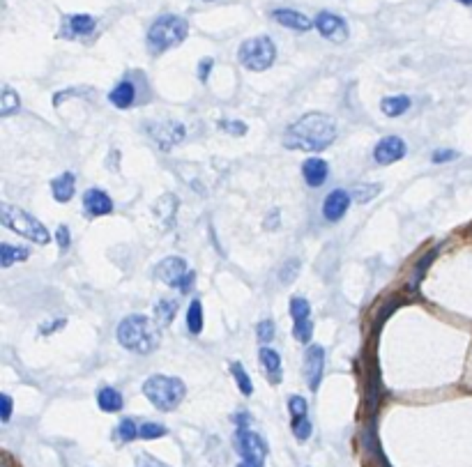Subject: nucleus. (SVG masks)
Masks as SVG:
<instances>
[{
  "mask_svg": "<svg viewBox=\"0 0 472 467\" xmlns=\"http://www.w3.org/2000/svg\"><path fill=\"white\" fill-rule=\"evenodd\" d=\"M334 141H337V120L325 113H306L284 134V146L288 150H304V152H320Z\"/></svg>",
  "mask_w": 472,
  "mask_h": 467,
  "instance_id": "obj_1",
  "label": "nucleus"
},
{
  "mask_svg": "<svg viewBox=\"0 0 472 467\" xmlns=\"http://www.w3.org/2000/svg\"><path fill=\"white\" fill-rule=\"evenodd\" d=\"M115 334L124 350H129L134 354H150L161 343L159 325L146 318V315H127V318L117 325Z\"/></svg>",
  "mask_w": 472,
  "mask_h": 467,
  "instance_id": "obj_2",
  "label": "nucleus"
},
{
  "mask_svg": "<svg viewBox=\"0 0 472 467\" xmlns=\"http://www.w3.org/2000/svg\"><path fill=\"white\" fill-rule=\"evenodd\" d=\"M189 35V23L187 19L178 14H164L150 25L148 30V46L155 56L164 54L168 49H175L187 39Z\"/></svg>",
  "mask_w": 472,
  "mask_h": 467,
  "instance_id": "obj_3",
  "label": "nucleus"
},
{
  "mask_svg": "<svg viewBox=\"0 0 472 467\" xmlns=\"http://www.w3.org/2000/svg\"><path fill=\"white\" fill-rule=\"evenodd\" d=\"M143 394L159 412H173L185 400V383L173 376H153L143 383Z\"/></svg>",
  "mask_w": 472,
  "mask_h": 467,
  "instance_id": "obj_4",
  "label": "nucleus"
},
{
  "mask_svg": "<svg viewBox=\"0 0 472 467\" xmlns=\"http://www.w3.org/2000/svg\"><path fill=\"white\" fill-rule=\"evenodd\" d=\"M0 221H3L5 228L14 230L16 235H23V238H28L30 242H37V244H49L51 240L49 230L42 221H37L32 214L12 205V203H3L0 205Z\"/></svg>",
  "mask_w": 472,
  "mask_h": 467,
  "instance_id": "obj_5",
  "label": "nucleus"
},
{
  "mask_svg": "<svg viewBox=\"0 0 472 467\" xmlns=\"http://www.w3.org/2000/svg\"><path fill=\"white\" fill-rule=\"evenodd\" d=\"M238 60L242 67H247L249 71H265L272 67L274 60H277V46H274L272 37H267V35L251 37L240 44Z\"/></svg>",
  "mask_w": 472,
  "mask_h": 467,
  "instance_id": "obj_6",
  "label": "nucleus"
},
{
  "mask_svg": "<svg viewBox=\"0 0 472 467\" xmlns=\"http://www.w3.org/2000/svg\"><path fill=\"white\" fill-rule=\"evenodd\" d=\"M155 276L161 281V284L178 288L182 293H187L196 279V274L189 272L187 260L180 258V255H168V258H164L159 265L155 267Z\"/></svg>",
  "mask_w": 472,
  "mask_h": 467,
  "instance_id": "obj_7",
  "label": "nucleus"
},
{
  "mask_svg": "<svg viewBox=\"0 0 472 467\" xmlns=\"http://www.w3.org/2000/svg\"><path fill=\"white\" fill-rule=\"evenodd\" d=\"M235 449L242 456V460L254 465H263V460L267 456V444L258 433H251L247 429H240L235 435Z\"/></svg>",
  "mask_w": 472,
  "mask_h": 467,
  "instance_id": "obj_8",
  "label": "nucleus"
},
{
  "mask_svg": "<svg viewBox=\"0 0 472 467\" xmlns=\"http://www.w3.org/2000/svg\"><path fill=\"white\" fill-rule=\"evenodd\" d=\"M150 136L157 141V146L161 150H170L173 146H178V143L185 138L187 129L185 124L175 122V120H159V122H153L150 124Z\"/></svg>",
  "mask_w": 472,
  "mask_h": 467,
  "instance_id": "obj_9",
  "label": "nucleus"
},
{
  "mask_svg": "<svg viewBox=\"0 0 472 467\" xmlns=\"http://www.w3.org/2000/svg\"><path fill=\"white\" fill-rule=\"evenodd\" d=\"M313 25H316L320 35L334 44H344L348 39V25H346V21L339 14H332V12H320L313 19Z\"/></svg>",
  "mask_w": 472,
  "mask_h": 467,
  "instance_id": "obj_10",
  "label": "nucleus"
},
{
  "mask_svg": "<svg viewBox=\"0 0 472 467\" xmlns=\"http://www.w3.org/2000/svg\"><path fill=\"white\" fill-rule=\"evenodd\" d=\"M405 141L398 136H385L380 138V141L376 143V148H373V159H376V163H380V166H390V163L394 161H401L405 157Z\"/></svg>",
  "mask_w": 472,
  "mask_h": 467,
  "instance_id": "obj_11",
  "label": "nucleus"
},
{
  "mask_svg": "<svg viewBox=\"0 0 472 467\" xmlns=\"http://www.w3.org/2000/svg\"><path fill=\"white\" fill-rule=\"evenodd\" d=\"M323 366H325V350L320 345H309L304 350V378L311 391H316L323 380Z\"/></svg>",
  "mask_w": 472,
  "mask_h": 467,
  "instance_id": "obj_12",
  "label": "nucleus"
},
{
  "mask_svg": "<svg viewBox=\"0 0 472 467\" xmlns=\"http://www.w3.org/2000/svg\"><path fill=\"white\" fill-rule=\"evenodd\" d=\"M348 207H350V194L344 192V189H334V192L325 196L323 216L327 221H339V219H344Z\"/></svg>",
  "mask_w": 472,
  "mask_h": 467,
  "instance_id": "obj_13",
  "label": "nucleus"
},
{
  "mask_svg": "<svg viewBox=\"0 0 472 467\" xmlns=\"http://www.w3.org/2000/svg\"><path fill=\"white\" fill-rule=\"evenodd\" d=\"M272 19L277 23H281L284 28H291V30H297V32H306L313 28V21L306 14L297 10H288V8H281V10H274L272 12Z\"/></svg>",
  "mask_w": 472,
  "mask_h": 467,
  "instance_id": "obj_14",
  "label": "nucleus"
},
{
  "mask_svg": "<svg viewBox=\"0 0 472 467\" xmlns=\"http://www.w3.org/2000/svg\"><path fill=\"white\" fill-rule=\"evenodd\" d=\"M83 209L90 216H104L113 212V201L109 198L102 189H88L83 194Z\"/></svg>",
  "mask_w": 472,
  "mask_h": 467,
  "instance_id": "obj_15",
  "label": "nucleus"
},
{
  "mask_svg": "<svg viewBox=\"0 0 472 467\" xmlns=\"http://www.w3.org/2000/svg\"><path fill=\"white\" fill-rule=\"evenodd\" d=\"M175 212H178V198H175L173 194L161 196V198L157 201L155 207H153L155 219L159 221V226H161L164 230H170V228H173Z\"/></svg>",
  "mask_w": 472,
  "mask_h": 467,
  "instance_id": "obj_16",
  "label": "nucleus"
},
{
  "mask_svg": "<svg viewBox=\"0 0 472 467\" xmlns=\"http://www.w3.org/2000/svg\"><path fill=\"white\" fill-rule=\"evenodd\" d=\"M302 175L309 187H323L327 175H330V166H327L325 159H318V157H311L302 163Z\"/></svg>",
  "mask_w": 472,
  "mask_h": 467,
  "instance_id": "obj_17",
  "label": "nucleus"
},
{
  "mask_svg": "<svg viewBox=\"0 0 472 467\" xmlns=\"http://www.w3.org/2000/svg\"><path fill=\"white\" fill-rule=\"evenodd\" d=\"M258 357L267 373V380H270L272 385H279L281 378H284V371H281V354L274 350V348H260Z\"/></svg>",
  "mask_w": 472,
  "mask_h": 467,
  "instance_id": "obj_18",
  "label": "nucleus"
},
{
  "mask_svg": "<svg viewBox=\"0 0 472 467\" xmlns=\"http://www.w3.org/2000/svg\"><path fill=\"white\" fill-rule=\"evenodd\" d=\"M74 192H76V177L71 173L58 175L56 180L51 182V194H54V198L58 203H69L74 198Z\"/></svg>",
  "mask_w": 472,
  "mask_h": 467,
  "instance_id": "obj_19",
  "label": "nucleus"
},
{
  "mask_svg": "<svg viewBox=\"0 0 472 467\" xmlns=\"http://www.w3.org/2000/svg\"><path fill=\"white\" fill-rule=\"evenodd\" d=\"M109 102L115 109H129L136 102V88L132 81H120L109 92Z\"/></svg>",
  "mask_w": 472,
  "mask_h": 467,
  "instance_id": "obj_20",
  "label": "nucleus"
},
{
  "mask_svg": "<svg viewBox=\"0 0 472 467\" xmlns=\"http://www.w3.org/2000/svg\"><path fill=\"white\" fill-rule=\"evenodd\" d=\"M97 405H100L102 412H120L124 407V400H122V394L113 389V387H104L97 394Z\"/></svg>",
  "mask_w": 472,
  "mask_h": 467,
  "instance_id": "obj_21",
  "label": "nucleus"
},
{
  "mask_svg": "<svg viewBox=\"0 0 472 467\" xmlns=\"http://www.w3.org/2000/svg\"><path fill=\"white\" fill-rule=\"evenodd\" d=\"M408 109H410V97H405V95L385 97V100L380 102V111H383V113L387 115V117H398V115H403Z\"/></svg>",
  "mask_w": 472,
  "mask_h": 467,
  "instance_id": "obj_22",
  "label": "nucleus"
},
{
  "mask_svg": "<svg viewBox=\"0 0 472 467\" xmlns=\"http://www.w3.org/2000/svg\"><path fill=\"white\" fill-rule=\"evenodd\" d=\"M175 313H178V301L175 299H159L155 306V320L159 327H168L173 322Z\"/></svg>",
  "mask_w": 472,
  "mask_h": 467,
  "instance_id": "obj_23",
  "label": "nucleus"
},
{
  "mask_svg": "<svg viewBox=\"0 0 472 467\" xmlns=\"http://www.w3.org/2000/svg\"><path fill=\"white\" fill-rule=\"evenodd\" d=\"M67 28L71 35H90L97 28V21L90 14H71L67 16Z\"/></svg>",
  "mask_w": 472,
  "mask_h": 467,
  "instance_id": "obj_24",
  "label": "nucleus"
},
{
  "mask_svg": "<svg viewBox=\"0 0 472 467\" xmlns=\"http://www.w3.org/2000/svg\"><path fill=\"white\" fill-rule=\"evenodd\" d=\"M28 255H30V251L23 247H12V244H8V242L0 244V265L3 267H10L12 262H16V260H25Z\"/></svg>",
  "mask_w": 472,
  "mask_h": 467,
  "instance_id": "obj_25",
  "label": "nucleus"
},
{
  "mask_svg": "<svg viewBox=\"0 0 472 467\" xmlns=\"http://www.w3.org/2000/svg\"><path fill=\"white\" fill-rule=\"evenodd\" d=\"M231 376H233V380H235V385L240 387V391L245 394V396H251V394H254L251 378L247 376L245 366H242L240 361H233V364H231Z\"/></svg>",
  "mask_w": 472,
  "mask_h": 467,
  "instance_id": "obj_26",
  "label": "nucleus"
},
{
  "mask_svg": "<svg viewBox=\"0 0 472 467\" xmlns=\"http://www.w3.org/2000/svg\"><path fill=\"white\" fill-rule=\"evenodd\" d=\"M187 330L192 334L203 332V306L199 299H194L187 308Z\"/></svg>",
  "mask_w": 472,
  "mask_h": 467,
  "instance_id": "obj_27",
  "label": "nucleus"
},
{
  "mask_svg": "<svg viewBox=\"0 0 472 467\" xmlns=\"http://www.w3.org/2000/svg\"><path fill=\"white\" fill-rule=\"evenodd\" d=\"M19 106H21V102H19V95L10 88V85H5V88H3V95H0V115H12V113H16Z\"/></svg>",
  "mask_w": 472,
  "mask_h": 467,
  "instance_id": "obj_28",
  "label": "nucleus"
},
{
  "mask_svg": "<svg viewBox=\"0 0 472 467\" xmlns=\"http://www.w3.org/2000/svg\"><path fill=\"white\" fill-rule=\"evenodd\" d=\"M309 315H311V304L304 297H293L291 299V318H293V322L309 320Z\"/></svg>",
  "mask_w": 472,
  "mask_h": 467,
  "instance_id": "obj_29",
  "label": "nucleus"
},
{
  "mask_svg": "<svg viewBox=\"0 0 472 467\" xmlns=\"http://www.w3.org/2000/svg\"><path fill=\"white\" fill-rule=\"evenodd\" d=\"M436 249H434V251H431V253H426L424 255V258L422 260H419L417 262V265H415V269H412V279H410V288H417L419 286V281H422L424 279V274H426V269H429L431 267V262H434V258H436Z\"/></svg>",
  "mask_w": 472,
  "mask_h": 467,
  "instance_id": "obj_30",
  "label": "nucleus"
},
{
  "mask_svg": "<svg viewBox=\"0 0 472 467\" xmlns=\"http://www.w3.org/2000/svg\"><path fill=\"white\" fill-rule=\"evenodd\" d=\"M164 435H168L166 426H161L157 422H146V424H141V429H139L141 440H157V437H164Z\"/></svg>",
  "mask_w": 472,
  "mask_h": 467,
  "instance_id": "obj_31",
  "label": "nucleus"
},
{
  "mask_svg": "<svg viewBox=\"0 0 472 467\" xmlns=\"http://www.w3.org/2000/svg\"><path fill=\"white\" fill-rule=\"evenodd\" d=\"M288 410H291V419L309 417V403H306L302 396H297V394L288 398Z\"/></svg>",
  "mask_w": 472,
  "mask_h": 467,
  "instance_id": "obj_32",
  "label": "nucleus"
},
{
  "mask_svg": "<svg viewBox=\"0 0 472 467\" xmlns=\"http://www.w3.org/2000/svg\"><path fill=\"white\" fill-rule=\"evenodd\" d=\"M117 437L122 442H134L139 437V426L134 424V419H122L120 426H117Z\"/></svg>",
  "mask_w": 472,
  "mask_h": 467,
  "instance_id": "obj_33",
  "label": "nucleus"
},
{
  "mask_svg": "<svg viewBox=\"0 0 472 467\" xmlns=\"http://www.w3.org/2000/svg\"><path fill=\"white\" fill-rule=\"evenodd\" d=\"M293 337L300 343H309L313 337V322L311 320H302V322H295L293 325Z\"/></svg>",
  "mask_w": 472,
  "mask_h": 467,
  "instance_id": "obj_34",
  "label": "nucleus"
},
{
  "mask_svg": "<svg viewBox=\"0 0 472 467\" xmlns=\"http://www.w3.org/2000/svg\"><path fill=\"white\" fill-rule=\"evenodd\" d=\"M380 194V184H373V187H366V184H357L355 189H352V198H355L357 203H369L373 196Z\"/></svg>",
  "mask_w": 472,
  "mask_h": 467,
  "instance_id": "obj_35",
  "label": "nucleus"
},
{
  "mask_svg": "<svg viewBox=\"0 0 472 467\" xmlns=\"http://www.w3.org/2000/svg\"><path fill=\"white\" fill-rule=\"evenodd\" d=\"M311 431H313V426L309 422V417L293 419V433H295V437H297L300 442H306V440L311 437Z\"/></svg>",
  "mask_w": 472,
  "mask_h": 467,
  "instance_id": "obj_36",
  "label": "nucleus"
},
{
  "mask_svg": "<svg viewBox=\"0 0 472 467\" xmlns=\"http://www.w3.org/2000/svg\"><path fill=\"white\" fill-rule=\"evenodd\" d=\"M256 337H258V341H272L274 339V322L272 320H263L258 322V327H256Z\"/></svg>",
  "mask_w": 472,
  "mask_h": 467,
  "instance_id": "obj_37",
  "label": "nucleus"
},
{
  "mask_svg": "<svg viewBox=\"0 0 472 467\" xmlns=\"http://www.w3.org/2000/svg\"><path fill=\"white\" fill-rule=\"evenodd\" d=\"M219 129H224V131H228V134H233V136H245L247 134V124L245 122H238V120H224V122H219Z\"/></svg>",
  "mask_w": 472,
  "mask_h": 467,
  "instance_id": "obj_38",
  "label": "nucleus"
},
{
  "mask_svg": "<svg viewBox=\"0 0 472 467\" xmlns=\"http://www.w3.org/2000/svg\"><path fill=\"white\" fill-rule=\"evenodd\" d=\"M297 269H300V260H288V265L281 269V281H284V284H288V281H291L293 276L297 274Z\"/></svg>",
  "mask_w": 472,
  "mask_h": 467,
  "instance_id": "obj_39",
  "label": "nucleus"
},
{
  "mask_svg": "<svg viewBox=\"0 0 472 467\" xmlns=\"http://www.w3.org/2000/svg\"><path fill=\"white\" fill-rule=\"evenodd\" d=\"M0 417H3V422H10V417H12V398L8 394L0 396Z\"/></svg>",
  "mask_w": 472,
  "mask_h": 467,
  "instance_id": "obj_40",
  "label": "nucleus"
},
{
  "mask_svg": "<svg viewBox=\"0 0 472 467\" xmlns=\"http://www.w3.org/2000/svg\"><path fill=\"white\" fill-rule=\"evenodd\" d=\"M458 152H454V150H438V152H434V163H445V161H451V159H456Z\"/></svg>",
  "mask_w": 472,
  "mask_h": 467,
  "instance_id": "obj_41",
  "label": "nucleus"
},
{
  "mask_svg": "<svg viewBox=\"0 0 472 467\" xmlns=\"http://www.w3.org/2000/svg\"><path fill=\"white\" fill-rule=\"evenodd\" d=\"M56 240H58V244H60V249H67L69 247V228L67 226H58Z\"/></svg>",
  "mask_w": 472,
  "mask_h": 467,
  "instance_id": "obj_42",
  "label": "nucleus"
},
{
  "mask_svg": "<svg viewBox=\"0 0 472 467\" xmlns=\"http://www.w3.org/2000/svg\"><path fill=\"white\" fill-rule=\"evenodd\" d=\"M210 69H212V60H210V58H205V60H201V62H199V78H201L203 83L207 81Z\"/></svg>",
  "mask_w": 472,
  "mask_h": 467,
  "instance_id": "obj_43",
  "label": "nucleus"
},
{
  "mask_svg": "<svg viewBox=\"0 0 472 467\" xmlns=\"http://www.w3.org/2000/svg\"><path fill=\"white\" fill-rule=\"evenodd\" d=\"M238 467H263V465H254V463H247V460H242Z\"/></svg>",
  "mask_w": 472,
  "mask_h": 467,
  "instance_id": "obj_44",
  "label": "nucleus"
},
{
  "mask_svg": "<svg viewBox=\"0 0 472 467\" xmlns=\"http://www.w3.org/2000/svg\"><path fill=\"white\" fill-rule=\"evenodd\" d=\"M461 5H472V0H458Z\"/></svg>",
  "mask_w": 472,
  "mask_h": 467,
  "instance_id": "obj_45",
  "label": "nucleus"
},
{
  "mask_svg": "<svg viewBox=\"0 0 472 467\" xmlns=\"http://www.w3.org/2000/svg\"><path fill=\"white\" fill-rule=\"evenodd\" d=\"M0 467H8V460H3V465H0Z\"/></svg>",
  "mask_w": 472,
  "mask_h": 467,
  "instance_id": "obj_46",
  "label": "nucleus"
},
{
  "mask_svg": "<svg viewBox=\"0 0 472 467\" xmlns=\"http://www.w3.org/2000/svg\"><path fill=\"white\" fill-rule=\"evenodd\" d=\"M205 3H214V0H205Z\"/></svg>",
  "mask_w": 472,
  "mask_h": 467,
  "instance_id": "obj_47",
  "label": "nucleus"
}]
</instances>
